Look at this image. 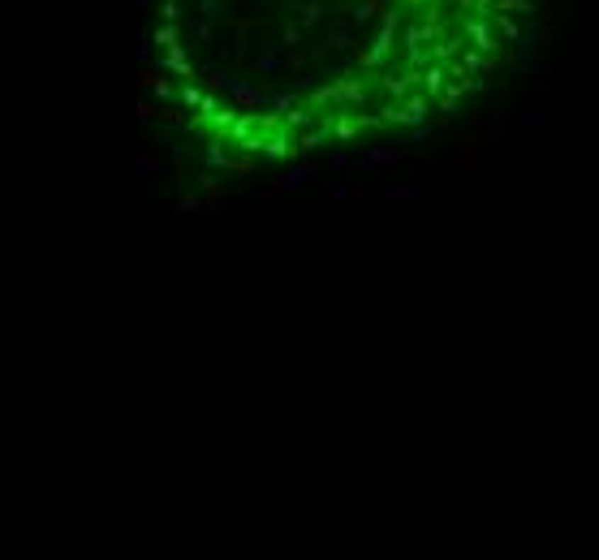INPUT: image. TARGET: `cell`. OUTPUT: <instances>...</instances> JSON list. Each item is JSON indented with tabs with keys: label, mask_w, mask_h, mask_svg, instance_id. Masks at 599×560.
<instances>
[{
	"label": "cell",
	"mask_w": 599,
	"mask_h": 560,
	"mask_svg": "<svg viewBox=\"0 0 599 560\" xmlns=\"http://www.w3.org/2000/svg\"><path fill=\"white\" fill-rule=\"evenodd\" d=\"M134 9H138V13H147V9H151V0H134Z\"/></svg>",
	"instance_id": "cell-9"
},
{
	"label": "cell",
	"mask_w": 599,
	"mask_h": 560,
	"mask_svg": "<svg viewBox=\"0 0 599 560\" xmlns=\"http://www.w3.org/2000/svg\"><path fill=\"white\" fill-rule=\"evenodd\" d=\"M151 43H155V47H164V52H169V47H177V43H181V26H177V22H159V26H155V35H151Z\"/></svg>",
	"instance_id": "cell-4"
},
{
	"label": "cell",
	"mask_w": 599,
	"mask_h": 560,
	"mask_svg": "<svg viewBox=\"0 0 599 560\" xmlns=\"http://www.w3.org/2000/svg\"><path fill=\"white\" fill-rule=\"evenodd\" d=\"M492 26H496V35H500V39H509V43L526 39V30H522V26H517V22L509 18V13H496V18H492Z\"/></svg>",
	"instance_id": "cell-5"
},
{
	"label": "cell",
	"mask_w": 599,
	"mask_h": 560,
	"mask_svg": "<svg viewBox=\"0 0 599 560\" xmlns=\"http://www.w3.org/2000/svg\"><path fill=\"white\" fill-rule=\"evenodd\" d=\"M440 5L457 9V18H474V5H478V0H440Z\"/></svg>",
	"instance_id": "cell-8"
},
{
	"label": "cell",
	"mask_w": 599,
	"mask_h": 560,
	"mask_svg": "<svg viewBox=\"0 0 599 560\" xmlns=\"http://www.w3.org/2000/svg\"><path fill=\"white\" fill-rule=\"evenodd\" d=\"M181 13H186V5H173V0H164V5H159V18H164V22H177V26H181Z\"/></svg>",
	"instance_id": "cell-7"
},
{
	"label": "cell",
	"mask_w": 599,
	"mask_h": 560,
	"mask_svg": "<svg viewBox=\"0 0 599 560\" xmlns=\"http://www.w3.org/2000/svg\"><path fill=\"white\" fill-rule=\"evenodd\" d=\"M194 39H198V43H211V39H215V22H211V18H198V22H194Z\"/></svg>",
	"instance_id": "cell-6"
},
{
	"label": "cell",
	"mask_w": 599,
	"mask_h": 560,
	"mask_svg": "<svg viewBox=\"0 0 599 560\" xmlns=\"http://www.w3.org/2000/svg\"><path fill=\"white\" fill-rule=\"evenodd\" d=\"M388 9H393L388 0H354V9H349V22H354V30H362V26H371V22L379 26Z\"/></svg>",
	"instance_id": "cell-2"
},
{
	"label": "cell",
	"mask_w": 599,
	"mask_h": 560,
	"mask_svg": "<svg viewBox=\"0 0 599 560\" xmlns=\"http://www.w3.org/2000/svg\"><path fill=\"white\" fill-rule=\"evenodd\" d=\"M298 22H302V30H306V35H315V30L323 26V0H306L302 13H298Z\"/></svg>",
	"instance_id": "cell-3"
},
{
	"label": "cell",
	"mask_w": 599,
	"mask_h": 560,
	"mask_svg": "<svg viewBox=\"0 0 599 560\" xmlns=\"http://www.w3.org/2000/svg\"><path fill=\"white\" fill-rule=\"evenodd\" d=\"M457 30L470 39V47H478L483 56H496L500 52V35L487 18H457Z\"/></svg>",
	"instance_id": "cell-1"
}]
</instances>
